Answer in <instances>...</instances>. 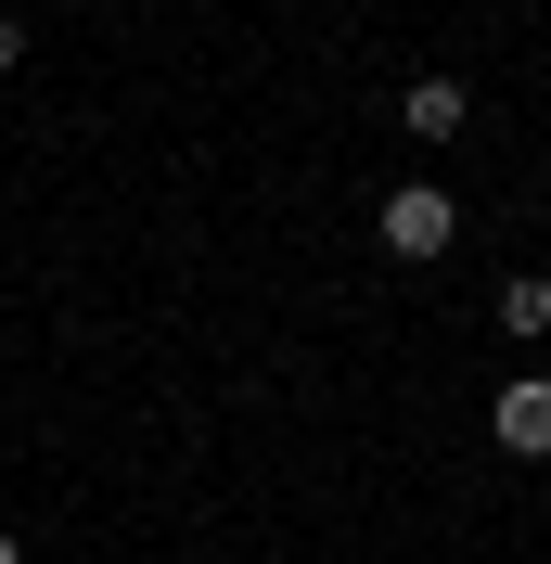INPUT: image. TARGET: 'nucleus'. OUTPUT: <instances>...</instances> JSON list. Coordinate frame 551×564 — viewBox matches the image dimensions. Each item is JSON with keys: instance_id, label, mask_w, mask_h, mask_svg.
Wrapping results in <instances>:
<instances>
[{"instance_id": "obj_1", "label": "nucleus", "mask_w": 551, "mask_h": 564, "mask_svg": "<svg viewBox=\"0 0 551 564\" xmlns=\"http://www.w3.org/2000/svg\"><path fill=\"white\" fill-rule=\"evenodd\" d=\"M372 231H385V257H411V270H436V257H449V231H462V206H449L436 180H398V193L372 206Z\"/></svg>"}, {"instance_id": "obj_2", "label": "nucleus", "mask_w": 551, "mask_h": 564, "mask_svg": "<svg viewBox=\"0 0 551 564\" xmlns=\"http://www.w3.org/2000/svg\"><path fill=\"white\" fill-rule=\"evenodd\" d=\"M487 436L514 462H551V372H514V386L487 398Z\"/></svg>"}, {"instance_id": "obj_3", "label": "nucleus", "mask_w": 551, "mask_h": 564, "mask_svg": "<svg viewBox=\"0 0 551 564\" xmlns=\"http://www.w3.org/2000/svg\"><path fill=\"white\" fill-rule=\"evenodd\" d=\"M462 116H475V90H462V77H411V90H398V129H411V141H449Z\"/></svg>"}, {"instance_id": "obj_4", "label": "nucleus", "mask_w": 551, "mask_h": 564, "mask_svg": "<svg viewBox=\"0 0 551 564\" xmlns=\"http://www.w3.org/2000/svg\"><path fill=\"white\" fill-rule=\"evenodd\" d=\"M500 334H514V347L551 334V270H514V282H500Z\"/></svg>"}, {"instance_id": "obj_5", "label": "nucleus", "mask_w": 551, "mask_h": 564, "mask_svg": "<svg viewBox=\"0 0 551 564\" xmlns=\"http://www.w3.org/2000/svg\"><path fill=\"white\" fill-rule=\"evenodd\" d=\"M13 65H26V26H13V13H0V77H13Z\"/></svg>"}, {"instance_id": "obj_6", "label": "nucleus", "mask_w": 551, "mask_h": 564, "mask_svg": "<svg viewBox=\"0 0 551 564\" xmlns=\"http://www.w3.org/2000/svg\"><path fill=\"white\" fill-rule=\"evenodd\" d=\"M0 564H26V539H13V527H0Z\"/></svg>"}]
</instances>
